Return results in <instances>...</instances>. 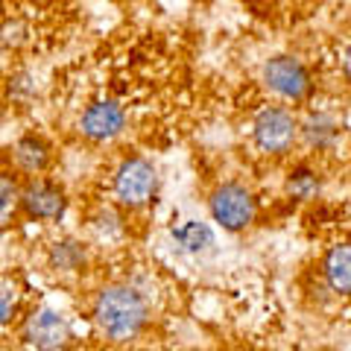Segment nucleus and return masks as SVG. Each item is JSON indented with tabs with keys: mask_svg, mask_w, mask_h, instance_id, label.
<instances>
[{
	"mask_svg": "<svg viewBox=\"0 0 351 351\" xmlns=\"http://www.w3.org/2000/svg\"><path fill=\"white\" fill-rule=\"evenodd\" d=\"M94 325L106 339L114 343H126L135 339L149 322V302L132 284H106V287L94 295L91 307Z\"/></svg>",
	"mask_w": 351,
	"mask_h": 351,
	"instance_id": "nucleus-1",
	"label": "nucleus"
},
{
	"mask_svg": "<svg viewBox=\"0 0 351 351\" xmlns=\"http://www.w3.org/2000/svg\"><path fill=\"white\" fill-rule=\"evenodd\" d=\"M208 211H211V219L223 228V232L240 234L255 223L258 214V199L246 184L240 182H223L217 184L208 196Z\"/></svg>",
	"mask_w": 351,
	"mask_h": 351,
	"instance_id": "nucleus-2",
	"label": "nucleus"
},
{
	"mask_svg": "<svg viewBox=\"0 0 351 351\" xmlns=\"http://www.w3.org/2000/svg\"><path fill=\"white\" fill-rule=\"evenodd\" d=\"M252 141L263 156H287L299 141V117L284 106H263L252 123Z\"/></svg>",
	"mask_w": 351,
	"mask_h": 351,
	"instance_id": "nucleus-3",
	"label": "nucleus"
},
{
	"mask_svg": "<svg viewBox=\"0 0 351 351\" xmlns=\"http://www.w3.org/2000/svg\"><path fill=\"white\" fill-rule=\"evenodd\" d=\"M158 193V170L144 156H129L114 170V196L123 208H144Z\"/></svg>",
	"mask_w": 351,
	"mask_h": 351,
	"instance_id": "nucleus-4",
	"label": "nucleus"
},
{
	"mask_svg": "<svg viewBox=\"0 0 351 351\" xmlns=\"http://www.w3.org/2000/svg\"><path fill=\"white\" fill-rule=\"evenodd\" d=\"M68 211V193L59 182L44 179V176H29L21 184V214L36 223H56Z\"/></svg>",
	"mask_w": 351,
	"mask_h": 351,
	"instance_id": "nucleus-5",
	"label": "nucleus"
},
{
	"mask_svg": "<svg viewBox=\"0 0 351 351\" xmlns=\"http://www.w3.org/2000/svg\"><path fill=\"white\" fill-rule=\"evenodd\" d=\"M263 82L272 94H278L287 103H304L311 97V71L295 56H272L263 64Z\"/></svg>",
	"mask_w": 351,
	"mask_h": 351,
	"instance_id": "nucleus-6",
	"label": "nucleus"
},
{
	"mask_svg": "<svg viewBox=\"0 0 351 351\" xmlns=\"http://www.w3.org/2000/svg\"><path fill=\"white\" fill-rule=\"evenodd\" d=\"M126 129V108L117 100L91 103L80 117V132L94 144H108Z\"/></svg>",
	"mask_w": 351,
	"mask_h": 351,
	"instance_id": "nucleus-7",
	"label": "nucleus"
},
{
	"mask_svg": "<svg viewBox=\"0 0 351 351\" xmlns=\"http://www.w3.org/2000/svg\"><path fill=\"white\" fill-rule=\"evenodd\" d=\"M24 337L29 339V346H36L38 351H59L68 346L71 339V325L64 319V313L41 307L27 319V331Z\"/></svg>",
	"mask_w": 351,
	"mask_h": 351,
	"instance_id": "nucleus-8",
	"label": "nucleus"
},
{
	"mask_svg": "<svg viewBox=\"0 0 351 351\" xmlns=\"http://www.w3.org/2000/svg\"><path fill=\"white\" fill-rule=\"evenodd\" d=\"M299 135L311 149H331L339 141V120L331 112H311L299 123Z\"/></svg>",
	"mask_w": 351,
	"mask_h": 351,
	"instance_id": "nucleus-9",
	"label": "nucleus"
},
{
	"mask_svg": "<svg viewBox=\"0 0 351 351\" xmlns=\"http://www.w3.org/2000/svg\"><path fill=\"white\" fill-rule=\"evenodd\" d=\"M322 272H325V284L331 287V293L351 295V243L348 240L346 243H334L328 249Z\"/></svg>",
	"mask_w": 351,
	"mask_h": 351,
	"instance_id": "nucleus-10",
	"label": "nucleus"
},
{
	"mask_svg": "<svg viewBox=\"0 0 351 351\" xmlns=\"http://www.w3.org/2000/svg\"><path fill=\"white\" fill-rule=\"evenodd\" d=\"M12 158L18 164V170L21 173H27V176H41L44 170L50 167V158H53V149L50 144L44 141L41 135H24L15 144L12 149Z\"/></svg>",
	"mask_w": 351,
	"mask_h": 351,
	"instance_id": "nucleus-11",
	"label": "nucleus"
},
{
	"mask_svg": "<svg viewBox=\"0 0 351 351\" xmlns=\"http://www.w3.org/2000/svg\"><path fill=\"white\" fill-rule=\"evenodd\" d=\"M173 243L179 246L184 255H202V252H208L217 237L211 232V226L202 223V219H182V223L173 226Z\"/></svg>",
	"mask_w": 351,
	"mask_h": 351,
	"instance_id": "nucleus-12",
	"label": "nucleus"
},
{
	"mask_svg": "<svg viewBox=\"0 0 351 351\" xmlns=\"http://www.w3.org/2000/svg\"><path fill=\"white\" fill-rule=\"evenodd\" d=\"M50 269L62 272V276H76V272L85 269L88 263V249L85 243H80V240L73 237H64V240H56V243L50 246Z\"/></svg>",
	"mask_w": 351,
	"mask_h": 351,
	"instance_id": "nucleus-13",
	"label": "nucleus"
},
{
	"mask_svg": "<svg viewBox=\"0 0 351 351\" xmlns=\"http://www.w3.org/2000/svg\"><path fill=\"white\" fill-rule=\"evenodd\" d=\"M322 191V179H319V173H316L313 167H307V164H302V167H295L290 170L287 176V196L295 202H311L316 199Z\"/></svg>",
	"mask_w": 351,
	"mask_h": 351,
	"instance_id": "nucleus-14",
	"label": "nucleus"
},
{
	"mask_svg": "<svg viewBox=\"0 0 351 351\" xmlns=\"http://www.w3.org/2000/svg\"><path fill=\"white\" fill-rule=\"evenodd\" d=\"M21 214V182L12 173L0 170V232L9 228Z\"/></svg>",
	"mask_w": 351,
	"mask_h": 351,
	"instance_id": "nucleus-15",
	"label": "nucleus"
},
{
	"mask_svg": "<svg viewBox=\"0 0 351 351\" xmlns=\"http://www.w3.org/2000/svg\"><path fill=\"white\" fill-rule=\"evenodd\" d=\"M18 304H21V290L12 278L0 276V328L9 325L18 313Z\"/></svg>",
	"mask_w": 351,
	"mask_h": 351,
	"instance_id": "nucleus-16",
	"label": "nucleus"
},
{
	"mask_svg": "<svg viewBox=\"0 0 351 351\" xmlns=\"http://www.w3.org/2000/svg\"><path fill=\"white\" fill-rule=\"evenodd\" d=\"M91 228L103 240H112V237H117L120 232H123V226H120V217L112 211V208H103V211L91 219Z\"/></svg>",
	"mask_w": 351,
	"mask_h": 351,
	"instance_id": "nucleus-17",
	"label": "nucleus"
},
{
	"mask_svg": "<svg viewBox=\"0 0 351 351\" xmlns=\"http://www.w3.org/2000/svg\"><path fill=\"white\" fill-rule=\"evenodd\" d=\"M343 71H346V80L351 82V47L346 50V59H343Z\"/></svg>",
	"mask_w": 351,
	"mask_h": 351,
	"instance_id": "nucleus-18",
	"label": "nucleus"
},
{
	"mask_svg": "<svg viewBox=\"0 0 351 351\" xmlns=\"http://www.w3.org/2000/svg\"><path fill=\"white\" fill-rule=\"evenodd\" d=\"M348 223H351V205H348Z\"/></svg>",
	"mask_w": 351,
	"mask_h": 351,
	"instance_id": "nucleus-19",
	"label": "nucleus"
}]
</instances>
